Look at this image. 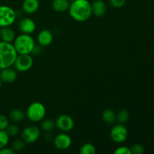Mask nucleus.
<instances>
[{"label": "nucleus", "mask_w": 154, "mask_h": 154, "mask_svg": "<svg viewBox=\"0 0 154 154\" xmlns=\"http://www.w3.org/2000/svg\"><path fill=\"white\" fill-rule=\"evenodd\" d=\"M69 13L78 22L87 21L92 15L91 3L88 0H73L70 3Z\"/></svg>", "instance_id": "nucleus-1"}, {"label": "nucleus", "mask_w": 154, "mask_h": 154, "mask_svg": "<svg viewBox=\"0 0 154 154\" xmlns=\"http://www.w3.org/2000/svg\"><path fill=\"white\" fill-rule=\"evenodd\" d=\"M18 54L14 45L9 42H0V70L11 67Z\"/></svg>", "instance_id": "nucleus-2"}, {"label": "nucleus", "mask_w": 154, "mask_h": 154, "mask_svg": "<svg viewBox=\"0 0 154 154\" xmlns=\"http://www.w3.org/2000/svg\"><path fill=\"white\" fill-rule=\"evenodd\" d=\"M14 47L18 54H30L34 48L35 41L29 34H23L17 36L14 40Z\"/></svg>", "instance_id": "nucleus-3"}, {"label": "nucleus", "mask_w": 154, "mask_h": 154, "mask_svg": "<svg viewBox=\"0 0 154 154\" xmlns=\"http://www.w3.org/2000/svg\"><path fill=\"white\" fill-rule=\"evenodd\" d=\"M25 114L28 120L33 123H38L43 120L45 117L46 108L41 102H35L29 105Z\"/></svg>", "instance_id": "nucleus-4"}, {"label": "nucleus", "mask_w": 154, "mask_h": 154, "mask_svg": "<svg viewBox=\"0 0 154 154\" xmlns=\"http://www.w3.org/2000/svg\"><path fill=\"white\" fill-rule=\"evenodd\" d=\"M17 19V13L8 5H0V28L11 26Z\"/></svg>", "instance_id": "nucleus-5"}, {"label": "nucleus", "mask_w": 154, "mask_h": 154, "mask_svg": "<svg viewBox=\"0 0 154 154\" xmlns=\"http://www.w3.org/2000/svg\"><path fill=\"white\" fill-rule=\"evenodd\" d=\"M33 65V59L30 54H18L14 63L17 72H26L29 70Z\"/></svg>", "instance_id": "nucleus-6"}, {"label": "nucleus", "mask_w": 154, "mask_h": 154, "mask_svg": "<svg viewBox=\"0 0 154 154\" xmlns=\"http://www.w3.org/2000/svg\"><path fill=\"white\" fill-rule=\"evenodd\" d=\"M40 129L38 126L32 125L26 127L22 132V140L26 144H33L40 137Z\"/></svg>", "instance_id": "nucleus-7"}, {"label": "nucleus", "mask_w": 154, "mask_h": 154, "mask_svg": "<svg viewBox=\"0 0 154 154\" xmlns=\"http://www.w3.org/2000/svg\"><path fill=\"white\" fill-rule=\"evenodd\" d=\"M111 138L114 142L116 143H123L127 139L128 131L125 126L122 123L120 124L114 125L111 129L110 132Z\"/></svg>", "instance_id": "nucleus-8"}, {"label": "nucleus", "mask_w": 154, "mask_h": 154, "mask_svg": "<svg viewBox=\"0 0 154 154\" xmlns=\"http://www.w3.org/2000/svg\"><path fill=\"white\" fill-rule=\"evenodd\" d=\"M55 125L60 131L63 132H70L74 127V120L70 116L62 114L56 119Z\"/></svg>", "instance_id": "nucleus-9"}, {"label": "nucleus", "mask_w": 154, "mask_h": 154, "mask_svg": "<svg viewBox=\"0 0 154 154\" xmlns=\"http://www.w3.org/2000/svg\"><path fill=\"white\" fill-rule=\"evenodd\" d=\"M54 144L56 148L60 150H65L69 149L72 145V138L66 132H62L58 134L54 138Z\"/></svg>", "instance_id": "nucleus-10"}, {"label": "nucleus", "mask_w": 154, "mask_h": 154, "mask_svg": "<svg viewBox=\"0 0 154 154\" xmlns=\"http://www.w3.org/2000/svg\"><path fill=\"white\" fill-rule=\"evenodd\" d=\"M17 78V72L11 67L6 68L0 70V79L2 83L11 84L16 81Z\"/></svg>", "instance_id": "nucleus-11"}, {"label": "nucleus", "mask_w": 154, "mask_h": 154, "mask_svg": "<svg viewBox=\"0 0 154 154\" xmlns=\"http://www.w3.org/2000/svg\"><path fill=\"white\" fill-rule=\"evenodd\" d=\"M18 27L20 32L24 34H31L35 30V23L31 18L25 17L20 20L18 23Z\"/></svg>", "instance_id": "nucleus-12"}, {"label": "nucleus", "mask_w": 154, "mask_h": 154, "mask_svg": "<svg viewBox=\"0 0 154 154\" xmlns=\"http://www.w3.org/2000/svg\"><path fill=\"white\" fill-rule=\"evenodd\" d=\"M92 14L98 17H103L107 11V5L103 0H95L91 3Z\"/></svg>", "instance_id": "nucleus-13"}, {"label": "nucleus", "mask_w": 154, "mask_h": 154, "mask_svg": "<svg viewBox=\"0 0 154 154\" xmlns=\"http://www.w3.org/2000/svg\"><path fill=\"white\" fill-rule=\"evenodd\" d=\"M37 40L38 45L42 47L49 46L54 40L53 33L48 29H44L38 33L37 36Z\"/></svg>", "instance_id": "nucleus-14"}, {"label": "nucleus", "mask_w": 154, "mask_h": 154, "mask_svg": "<svg viewBox=\"0 0 154 154\" xmlns=\"http://www.w3.org/2000/svg\"><path fill=\"white\" fill-rule=\"evenodd\" d=\"M16 38L15 32L10 26L1 27L0 29V38L2 42L12 43Z\"/></svg>", "instance_id": "nucleus-15"}, {"label": "nucleus", "mask_w": 154, "mask_h": 154, "mask_svg": "<svg viewBox=\"0 0 154 154\" xmlns=\"http://www.w3.org/2000/svg\"><path fill=\"white\" fill-rule=\"evenodd\" d=\"M39 8L38 0H23L22 9L26 14H31L38 11Z\"/></svg>", "instance_id": "nucleus-16"}, {"label": "nucleus", "mask_w": 154, "mask_h": 154, "mask_svg": "<svg viewBox=\"0 0 154 154\" xmlns=\"http://www.w3.org/2000/svg\"><path fill=\"white\" fill-rule=\"evenodd\" d=\"M70 6L69 0H54L52 7L57 12H65L69 10Z\"/></svg>", "instance_id": "nucleus-17"}, {"label": "nucleus", "mask_w": 154, "mask_h": 154, "mask_svg": "<svg viewBox=\"0 0 154 154\" xmlns=\"http://www.w3.org/2000/svg\"><path fill=\"white\" fill-rule=\"evenodd\" d=\"M102 119L105 123L108 124H112L116 120V114L114 111L111 109H105L102 114Z\"/></svg>", "instance_id": "nucleus-18"}, {"label": "nucleus", "mask_w": 154, "mask_h": 154, "mask_svg": "<svg viewBox=\"0 0 154 154\" xmlns=\"http://www.w3.org/2000/svg\"><path fill=\"white\" fill-rule=\"evenodd\" d=\"M26 117V114L23 111L20 109H14L11 111L9 114V117L14 122H20L24 120Z\"/></svg>", "instance_id": "nucleus-19"}, {"label": "nucleus", "mask_w": 154, "mask_h": 154, "mask_svg": "<svg viewBox=\"0 0 154 154\" xmlns=\"http://www.w3.org/2000/svg\"><path fill=\"white\" fill-rule=\"evenodd\" d=\"M96 153V147L90 143H86L80 149V153L81 154H95Z\"/></svg>", "instance_id": "nucleus-20"}, {"label": "nucleus", "mask_w": 154, "mask_h": 154, "mask_svg": "<svg viewBox=\"0 0 154 154\" xmlns=\"http://www.w3.org/2000/svg\"><path fill=\"white\" fill-rule=\"evenodd\" d=\"M129 117V114L126 110H120L116 114V120L120 123H125L128 121Z\"/></svg>", "instance_id": "nucleus-21"}, {"label": "nucleus", "mask_w": 154, "mask_h": 154, "mask_svg": "<svg viewBox=\"0 0 154 154\" xmlns=\"http://www.w3.org/2000/svg\"><path fill=\"white\" fill-rule=\"evenodd\" d=\"M55 122L51 119H45L42 123V129L46 132H51L55 128Z\"/></svg>", "instance_id": "nucleus-22"}, {"label": "nucleus", "mask_w": 154, "mask_h": 154, "mask_svg": "<svg viewBox=\"0 0 154 154\" xmlns=\"http://www.w3.org/2000/svg\"><path fill=\"white\" fill-rule=\"evenodd\" d=\"M10 136L8 135L5 130H0V149L7 147L9 142Z\"/></svg>", "instance_id": "nucleus-23"}, {"label": "nucleus", "mask_w": 154, "mask_h": 154, "mask_svg": "<svg viewBox=\"0 0 154 154\" xmlns=\"http://www.w3.org/2000/svg\"><path fill=\"white\" fill-rule=\"evenodd\" d=\"M26 147V143L24 142L23 140L20 139H17L12 144V147L11 148L14 150L15 152L17 151H21L22 150H23Z\"/></svg>", "instance_id": "nucleus-24"}, {"label": "nucleus", "mask_w": 154, "mask_h": 154, "mask_svg": "<svg viewBox=\"0 0 154 154\" xmlns=\"http://www.w3.org/2000/svg\"><path fill=\"white\" fill-rule=\"evenodd\" d=\"M5 131L10 137H14L19 132V128L16 124H8Z\"/></svg>", "instance_id": "nucleus-25"}, {"label": "nucleus", "mask_w": 154, "mask_h": 154, "mask_svg": "<svg viewBox=\"0 0 154 154\" xmlns=\"http://www.w3.org/2000/svg\"><path fill=\"white\" fill-rule=\"evenodd\" d=\"M131 152L133 154H142L144 152V147L140 144H135L131 147Z\"/></svg>", "instance_id": "nucleus-26"}, {"label": "nucleus", "mask_w": 154, "mask_h": 154, "mask_svg": "<svg viewBox=\"0 0 154 154\" xmlns=\"http://www.w3.org/2000/svg\"><path fill=\"white\" fill-rule=\"evenodd\" d=\"M9 124L8 120L5 115L0 114V130H5Z\"/></svg>", "instance_id": "nucleus-27"}, {"label": "nucleus", "mask_w": 154, "mask_h": 154, "mask_svg": "<svg viewBox=\"0 0 154 154\" xmlns=\"http://www.w3.org/2000/svg\"><path fill=\"white\" fill-rule=\"evenodd\" d=\"M115 154H132L131 150L129 147L126 146H121V147H117L114 151Z\"/></svg>", "instance_id": "nucleus-28"}, {"label": "nucleus", "mask_w": 154, "mask_h": 154, "mask_svg": "<svg viewBox=\"0 0 154 154\" xmlns=\"http://www.w3.org/2000/svg\"><path fill=\"white\" fill-rule=\"evenodd\" d=\"M110 4L114 8H122L126 4V0H110Z\"/></svg>", "instance_id": "nucleus-29"}, {"label": "nucleus", "mask_w": 154, "mask_h": 154, "mask_svg": "<svg viewBox=\"0 0 154 154\" xmlns=\"http://www.w3.org/2000/svg\"><path fill=\"white\" fill-rule=\"evenodd\" d=\"M15 151L12 148L5 147L0 149V154H14Z\"/></svg>", "instance_id": "nucleus-30"}, {"label": "nucleus", "mask_w": 154, "mask_h": 154, "mask_svg": "<svg viewBox=\"0 0 154 154\" xmlns=\"http://www.w3.org/2000/svg\"><path fill=\"white\" fill-rule=\"evenodd\" d=\"M41 51H42V49H41V45H35L32 54H35V55H38V54H41Z\"/></svg>", "instance_id": "nucleus-31"}, {"label": "nucleus", "mask_w": 154, "mask_h": 154, "mask_svg": "<svg viewBox=\"0 0 154 154\" xmlns=\"http://www.w3.org/2000/svg\"><path fill=\"white\" fill-rule=\"evenodd\" d=\"M2 81L1 79H0V88H1L2 87Z\"/></svg>", "instance_id": "nucleus-32"}]
</instances>
